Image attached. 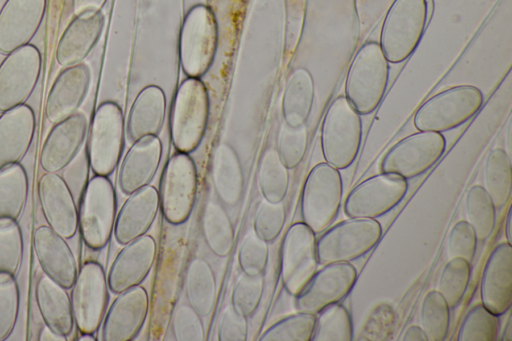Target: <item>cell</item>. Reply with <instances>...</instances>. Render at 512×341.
<instances>
[{"label":"cell","mask_w":512,"mask_h":341,"mask_svg":"<svg viewBox=\"0 0 512 341\" xmlns=\"http://www.w3.org/2000/svg\"><path fill=\"white\" fill-rule=\"evenodd\" d=\"M197 189V170L192 158L181 152L172 155L164 167L158 191L160 209L169 224L180 225L189 219Z\"/></svg>","instance_id":"30bf717a"},{"label":"cell","mask_w":512,"mask_h":341,"mask_svg":"<svg viewBox=\"0 0 512 341\" xmlns=\"http://www.w3.org/2000/svg\"><path fill=\"white\" fill-rule=\"evenodd\" d=\"M166 113V99L161 88L144 87L136 96L128 113L125 129L131 142L157 136Z\"/></svg>","instance_id":"4dcf8cb0"},{"label":"cell","mask_w":512,"mask_h":341,"mask_svg":"<svg viewBox=\"0 0 512 341\" xmlns=\"http://www.w3.org/2000/svg\"><path fill=\"white\" fill-rule=\"evenodd\" d=\"M184 291L187 303L200 316L211 314L216 303L217 282L207 260L194 257L189 261L184 274Z\"/></svg>","instance_id":"d6a6232c"},{"label":"cell","mask_w":512,"mask_h":341,"mask_svg":"<svg viewBox=\"0 0 512 341\" xmlns=\"http://www.w3.org/2000/svg\"><path fill=\"white\" fill-rule=\"evenodd\" d=\"M28 194V175L21 164L0 169V219L17 220L25 209Z\"/></svg>","instance_id":"d590c367"},{"label":"cell","mask_w":512,"mask_h":341,"mask_svg":"<svg viewBox=\"0 0 512 341\" xmlns=\"http://www.w3.org/2000/svg\"><path fill=\"white\" fill-rule=\"evenodd\" d=\"M200 229L208 249L217 257H227L234 243V227L221 202L209 200L203 206Z\"/></svg>","instance_id":"e575fe53"},{"label":"cell","mask_w":512,"mask_h":341,"mask_svg":"<svg viewBox=\"0 0 512 341\" xmlns=\"http://www.w3.org/2000/svg\"><path fill=\"white\" fill-rule=\"evenodd\" d=\"M33 247L43 273L65 289L71 288L79 269L66 239L48 225H40L33 233Z\"/></svg>","instance_id":"cb8c5ba5"},{"label":"cell","mask_w":512,"mask_h":341,"mask_svg":"<svg viewBox=\"0 0 512 341\" xmlns=\"http://www.w3.org/2000/svg\"><path fill=\"white\" fill-rule=\"evenodd\" d=\"M269 258L268 243L254 230H249L238 248V264L243 274L249 276L264 275Z\"/></svg>","instance_id":"c3c4849f"},{"label":"cell","mask_w":512,"mask_h":341,"mask_svg":"<svg viewBox=\"0 0 512 341\" xmlns=\"http://www.w3.org/2000/svg\"><path fill=\"white\" fill-rule=\"evenodd\" d=\"M308 146L306 125L292 127L284 121L279 126L276 151L288 169L296 168L303 160Z\"/></svg>","instance_id":"bcb514c9"},{"label":"cell","mask_w":512,"mask_h":341,"mask_svg":"<svg viewBox=\"0 0 512 341\" xmlns=\"http://www.w3.org/2000/svg\"><path fill=\"white\" fill-rule=\"evenodd\" d=\"M362 140L359 113L344 96L328 107L321 125V150L326 163L336 169L348 168L356 159Z\"/></svg>","instance_id":"7a4b0ae2"},{"label":"cell","mask_w":512,"mask_h":341,"mask_svg":"<svg viewBox=\"0 0 512 341\" xmlns=\"http://www.w3.org/2000/svg\"><path fill=\"white\" fill-rule=\"evenodd\" d=\"M314 100V83L308 70L294 69L287 78L283 97V121L292 127L304 125Z\"/></svg>","instance_id":"836d02e7"},{"label":"cell","mask_w":512,"mask_h":341,"mask_svg":"<svg viewBox=\"0 0 512 341\" xmlns=\"http://www.w3.org/2000/svg\"><path fill=\"white\" fill-rule=\"evenodd\" d=\"M125 123L118 104L101 103L89 125L86 155L95 175L109 176L115 170L124 145Z\"/></svg>","instance_id":"ba28073f"},{"label":"cell","mask_w":512,"mask_h":341,"mask_svg":"<svg viewBox=\"0 0 512 341\" xmlns=\"http://www.w3.org/2000/svg\"><path fill=\"white\" fill-rule=\"evenodd\" d=\"M104 24L101 11L74 16L59 38L57 63L63 67L81 63L99 40Z\"/></svg>","instance_id":"f1b7e54d"},{"label":"cell","mask_w":512,"mask_h":341,"mask_svg":"<svg viewBox=\"0 0 512 341\" xmlns=\"http://www.w3.org/2000/svg\"><path fill=\"white\" fill-rule=\"evenodd\" d=\"M471 274L470 263L463 258H451L445 263L440 273L437 291L449 308L459 304L467 289Z\"/></svg>","instance_id":"b9f144b4"},{"label":"cell","mask_w":512,"mask_h":341,"mask_svg":"<svg viewBox=\"0 0 512 341\" xmlns=\"http://www.w3.org/2000/svg\"><path fill=\"white\" fill-rule=\"evenodd\" d=\"M407 189L406 179L382 172L360 182L349 192L344 212L349 218L375 219L397 206Z\"/></svg>","instance_id":"9a60e30c"},{"label":"cell","mask_w":512,"mask_h":341,"mask_svg":"<svg viewBox=\"0 0 512 341\" xmlns=\"http://www.w3.org/2000/svg\"><path fill=\"white\" fill-rule=\"evenodd\" d=\"M505 220V237L508 243L511 244V207H509Z\"/></svg>","instance_id":"91938a15"},{"label":"cell","mask_w":512,"mask_h":341,"mask_svg":"<svg viewBox=\"0 0 512 341\" xmlns=\"http://www.w3.org/2000/svg\"><path fill=\"white\" fill-rule=\"evenodd\" d=\"M209 99L204 84L194 77L185 79L177 89L170 113V137L181 153L193 152L207 128Z\"/></svg>","instance_id":"3957f363"},{"label":"cell","mask_w":512,"mask_h":341,"mask_svg":"<svg viewBox=\"0 0 512 341\" xmlns=\"http://www.w3.org/2000/svg\"><path fill=\"white\" fill-rule=\"evenodd\" d=\"M315 233L303 222L286 231L280 249L279 273L286 292L296 297L317 271Z\"/></svg>","instance_id":"4fadbf2b"},{"label":"cell","mask_w":512,"mask_h":341,"mask_svg":"<svg viewBox=\"0 0 512 341\" xmlns=\"http://www.w3.org/2000/svg\"><path fill=\"white\" fill-rule=\"evenodd\" d=\"M481 304L497 316L512 303V246L502 242L494 247L483 268L480 281Z\"/></svg>","instance_id":"603a6c76"},{"label":"cell","mask_w":512,"mask_h":341,"mask_svg":"<svg viewBox=\"0 0 512 341\" xmlns=\"http://www.w3.org/2000/svg\"><path fill=\"white\" fill-rule=\"evenodd\" d=\"M37 195L47 225L65 239L74 237L78 230V207L62 176L43 173L37 182Z\"/></svg>","instance_id":"ac0fdd59"},{"label":"cell","mask_w":512,"mask_h":341,"mask_svg":"<svg viewBox=\"0 0 512 341\" xmlns=\"http://www.w3.org/2000/svg\"><path fill=\"white\" fill-rule=\"evenodd\" d=\"M107 276L101 264L86 261L71 286L70 302L80 333H95L101 326L109 300Z\"/></svg>","instance_id":"7c38bea8"},{"label":"cell","mask_w":512,"mask_h":341,"mask_svg":"<svg viewBox=\"0 0 512 341\" xmlns=\"http://www.w3.org/2000/svg\"><path fill=\"white\" fill-rule=\"evenodd\" d=\"M446 148L444 136L439 132L418 131L392 146L384 155L380 169L404 179H411L431 168Z\"/></svg>","instance_id":"5bb4252c"},{"label":"cell","mask_w":512,"mask_h":341,"mask_svg":"<svg viewBox=\"0 0 512 341\" xmlns=\"http://www.w3.org/2000/svg\"><path fill=\"white\" fill-rule=\"evenodd\" d=\"M47 0H6L0 9V53L29 44L45 16Z\"/></svg>","instance_id":"ffe728a7"},{"label":"cell","mask_w":512,"mask_h":341,"mask_svg":"<svg viewBox=\"0 0 512 341\" xmlns=\"http://www.w3.org/2000/svg\"><path fill=\"white\" fill-rule=\"evenodd\" d=\"M382 227L376 219L350 218L328 229L316 240L318 263L350 262L377 245Z\"/></svg>","instance_id":"8fae6325"},{"label":"cell","mask_w":512,"mask_h":341,"mask_svg":"<svg viewBox=\"0 0 512 341\" xmlns=\"http://www.w3.org/2000/svg\"><path fill=\"white\" fill-rule=\"evenodd\" d=\"M156 252V242L148 234L123 245L108 271L109 290L119 294L140 285L154 265Z\"/></svg>","instance_id":"44dd1931"},{"label":"cell","mask_w":512,"mask_h":341,"mask_svg":"<svg viewBox=\"0 0 512 341\" xmlns=\"http://www.w3.org/2000/svg\"><path fill=\"white\" fill-rule=\"evenodd\" d=\"M316 315L297 312L282 318L268 327L259 341H311Z\"/></svg>","instance_id":"7bdbcfd3"},{"label":"cell","mask_w":512,"mask_h":341,"mask_svg":"<svg viewBox=\"0 0 512 341\" xmlns=\"http://www.w3.org/2000/svg\"><path fill=\"white\" fill-rule=\"evenodd\" d=\"M89 162L85 153L77 154L74 159L63 169L62 178L73 193L74 197L81 196L89 174Z\"/></svg>","instance_id":"11a10c76"},{"label":"cell","mask_w":512,"mask_h":341,"mask_svg":"<svg viewBox=\"0 0 512 341\" xmlns=\"http://www.w3.org/2000/svg\"><path fill=\"white\" fill-rule=\"evenodd\" d=\"M24 256V240L17 220L0 219V273L15 276Z\"/></svg>","instance_id":"f6af8a7d"},{"label":"cell","mask_w":512,"mask_h":341,"mask_svg":"<svg viewBox=\"0 0 512 341\" xmlns=\"http://www.w3.org/2000/svg\"><path fill=\"white\" fill-rule=\"evenodd\" d=\"M91 72L87 65L79 63L65 67L51 85L46 98L44 114L56 124L76 113L90 85Z\"/></svg>","instance_id":"d4e9b609"},{"label":"cell","mask_w":512,"mask_h":341,"mask_svg":"<svg viewBox=\"0 0 512 341\" xmlns=\"http://www.w3.org/2000/svg\"><path fill=\"white\" fill-rule=\"evenodd\" d=\"M286 221L283 201L270 202L262 198L253 217L254 232L267 243L273 242L282 232Z\"/></svg>","instance_id":"681fc988"},{"label":"cell","mask_w":512,"mask_h":341,"mask_svg":"<svg viewBox=\"0 0 512 341\" xmlns=\"http://www.w3.org/2000/svg\"><path fill=\"white\" fill-rule=\"evenodd\" d=\"M403 341H427V337L423 332L422 328L417 325L409 326L403 336Z\"/></svg>","instance_id":"6f0895ef"},{"label":"cell","mask_w":512,"mask_h":341,"mask_svg":"<svg viewBox=\"0 0 512 341\" xmlns=\"http://www.w3.org/2000/svg\"><path fill=\"white\" fill-rule=\"evenodd\" d=\"M34 296L45 326L66 338L70 336L75 323L67 289L43 273L35 282Z\"/></svg>","instance_id":"f546056e"},{"label":"cell","mask_w":512,"mask_h":341,"mask_svg":"<svg viewBox=\"0 0 512 341\" xmlns=\"http://www.w3.org/2000/svg\"><path fill=\"white\" fill-rule=\"evenodd\" d=\"M494 204L481 185H473L467 192L464 203V214L473 228L477 240L485 241L491 235L495 225Z\"/></svg>","instance_id":"f35d334b"},{"label":"cell","mask_w":512,"mask_h":341,"mask_svg":"<svg viewBox=\"0 0 512 341\" xmlns=\"http://www.w3.org/2000/svg\"><path fill=\"white\" fill-rule=\"evenodd\" d=\"M202 318L188 303L177 304L171 316V329L175 340L204 341Z\"/></svg>","instance_id":"816d5d0a"},{"label":"cell","mask_w":512,"mask_h":341,"mask_svg":"<svg viewBox=\"0 0 512 341\" xmlns=\"http://www.w3.org/2000/svg\"><path fill=\"white\" fill-rule=\"evenodd\" d=\"M264 291V278L243 274L238 277L231 293V305L246 318L258 309Z\"/></svg>","instance_id":"f907efd6"},{"label":"cell","mask_w":512,"mask_h":341,"mask_svg":"<svg viewBox=\"0 0 512 341\" xmlns=\"http://www.w3.org/2000/svg\"><path fill=\"white\" fill-rule=\"evenodd\" d=\"M107 0H72V12L74 16L98 12Z\"/></svg>","instance_id":"9f6ffc18"},{"label":"cell","mask_w":512,"mask_h":341,"mask_svg":"<svg viewBox=\"0 0 512 341\" xmlns=\"http://www.w3.org/2000/svg\"><path fill=\"white\" fill-rule=\"evenodd\" d=\"M217 336L220 341H246L248 336L247 318L233 306H225L218 318Z\"/></svg>","instance_id":"db71d44e"},{"label":"cell","mask_w":512,"mask_h":341,"mask_svg":"<svg viewBox=\"0 0 512 341\" xmlns=\"http://www.w3.org/2000/svg\"><path fill=\"white\" fill-rule=\"evenodd\" d=\"M87 130L88 119L81 112L54 124L41 148V168L45 172L55 173L63 170L79 153Z\"/></svg>","instance_id":"7402d4cb"},{"label":"cell","mask_w":512,"mask_h":341,"mask_svg":"<svg viewBox=\"0 0 512 341\" xmlns=\"http://www.w3.org/2000/svg\"><path fill=\"white\" fill-rule=\"evenodd\" d=\"M389 64L376 42L365 43L355 54L345 80V97L359 114L372 113L387 89Z\"/></svg>","instance_id":"6da1fadb"},{"label":"cell","mask_w":512,"mask_h":341,"mask_svg":"<svg viewBox=\"0 0 512 341\" xmlns=\"http://www.w3.org/2000/svg\"><path fill=\"white\" fill-rule=\"evenodd\" d=\"M20 310V291L15 276L0 273V341L12 334Z\"/></svg>","instance_id":"7dc6e473"},{"label":"cell","mask_w":512,"mask_h":341,"mask_svg":"<svg viewBox=\"0 0 512 341\" xmlns=\"http://www.w3.org/2000/svg\"><path fill=\"white\" fill-rule=\"evenodd\" d=\"M477 237L473 228L465 220L456 222L447 238L446 253L448 259L463 258L471 264L477 247Z\"/></svg>","instance_id":"f5cc1de1"},{"label":"cell","mask_w":512,"mask_h":341,"mask_svg":"<svg viewBox=\"0 0 512 341\" xmlns=\"http://www.w3.org/2000/svg\"><path fill=\"white\" fill-rule=\"evenodd\" d=\"M288 170L275 148L270 147L264 151L257 172V183L262 198L270 202L284 200L289 187Z\"/></svg>","instance_id":"74e56055"},{"label":"cell","mask_w":512,"mask_h":341,"mask_svg":"<svg viewBox=\"0 0 512 341\" xmlns=\"http://www.w3.org/2000/svg\"><path fill=\"white\" fill-rule=\"evenodd\" d=\"M79 341H95L96 338L93 333H80Z\"/></svg>","instance_id":"94428289"},{"label":"cell","mask_w":512,"mask_h":341,"mask_svg":"<svg viewBox=\"0 0 512 341\" xmlns=\"http://www.w3.org/2000/svg\"><path fill=\"white\" fill-rule=\"evenodd\" d=\"M116 194L107 176L88 180L79 200L78 230L84 244L101 250L111 239L116 219Z\"/></svg>","instance_id":"5b68a950"},{"label":"cell","mask_w":512,"mask_h":341,"mask_svg":"<svg viewBox=\"0 0 512 341\" xmlns=\"http://www.w3.org/2000/svg\"><path fill=\"white\" fill-rule=\"evenodd\" d=\"M449 306L437 290L427 292L420 308V324L427 341H443L449 329Z\"/></svg>","instance_id":"60d3db41"},{"label":"cell","mask_w":512,"mask_h":341,"mask_svg":"<svg viewBox=\"0 0 512 341\" xmlns=\"http://www.w3.org/2000/svg\"><path fill=\"white\" fill-rule=\"evenodd\" d=\"M483 105L481 90L457 85L429 98L415 112L413 124L419 131L444 132L472 118Z\"/></svg>","instance_id":"8992f818"},{"label":"cell","mask_w":512,"mask_h":341,"mask_svg":"<svg viewBox=\"0 0 512 341\" xmlns=\"http://www.w3.org/2000/svg\"><path fill=\"white\" fill-rule=\"evenodd\" d=\"M341 174L326 162L316 164L302 188L300 212L302 222L315 234L323 232L335 219L342 200Z\"/></svg>","instance_id":"52a82bcc"},{"label":"cell","mask_w":512,"mask_h":341,"mask_svg":"<svg viewBox=\"0 0 512 341\" xmlns=\"http://www.w3.org/2000/svg\"><path fill=\"white\" fill-rule=\"evenodd\" d=\"M116 215L113 234L119 245H126L147 234L160 209L158 190L147 185L128 195Z\"/></svg>","instance_id":"484cf974"},{"label":"cell","mask_w":512,"mask_h":341,"mask_svg":"<svg viewBox=\"0 0 512 341\" xmlns=\"http://www.w3.org/2000/svg\"><path fill=\"white\" fill-rule=\"evenodd\" d=\"M162 158V143L157 136L133 142L126 152L118 172V187L125 195L149 185Z\"/></svg>","instance_id":"4316f807"},{"label":"cell","mask_w":512,"mask_h":341,"mask_svg":"<svg viewBox=\"0 0 512 341\" xmlns=\"http://www.w3.org/2000/svg\"><path fill=\"white\" fill-rule=\"evenodd\" d=\"M38 340H41V341H65L66 337L54 332L47 326H44L39 332Z\"/></svg>","instance_id":"680465c9"},{"label":"cell","mask_w":512,"mask_h":341,"mask_svg":"<svg viewBox=\"0 0 512 341\" xmlns=\"http://www.w3.org/2000/svg\"><path fill=\"white\" fill-rule=\"evenodd\" d=\"M427 0H394L380 33V47L388 62L405 61L418 47L428 20Z\"/></svg>","instance_id":"277c9868"},{"label":"cell","mask_w":512,"mask_h":341,"mask_svg":"<svg viewBox=\"0 0 512 341\" xmlns=\"http://www.w3.org/2000/svg\"><path fill=\"white\" fill-rule=\"evenodd\" d=\"M36 131V117L26 104L0 115V169L19 163L27 154Z\"/></svg>","instance_id":"83f0119b"},{"label":"cell","mask_w":512,"mask_h":341,"mask_svg":"<svg viewBox=\"0 0 512 341\" xmlns=\"http://www.w3.org/2000/svg\"><path fill=\"white\" fill-rule=\"evenodd\" d=\"M483 179V188L491 198L495 209L502 208L510 199L512 187L511 161L504 149L494 148L488 153Z\"/></svg>","instance_id":"8d00e7d4"},{"label":"cell","mask_w":512,"mask_h":341,"mask_svg":"<svg viewBox=\"0 0 512 341\" xmlns=\"http://www.w3.org/2000/svg\"><path fill=\"white\" fill-rule=\"evenodd\" d=\"M41 68V54L32 44L6 55L0 64L1 113L25 104L37 85Z\"/></svg>","instance_id":"2e32d148"},{"label":"cell","mask_w":512,"mask_h":341,"mask_svg":"<svg viewBox=\"0 0 512 341\" xmlns=\"http://www.w3.org/2000/svg\"><path fill=\"white\" fill-rule=\"evenodd\" d=\"M218 25L210 8L193 6L184 18L179 38L181 67L189 77L198 78L211 66L217 47Z\"/></svg>","instance_id":"9c48e42d"},{"label":"cell","mask_w":512,"mask_h":341,"mask_svg":"<svg viewBox=\"0 0 512 341\" xmlns=\"http://www.w3.org/2000/svg\"><path fill=\"white\" fill-rule=\"evenodd\" d=\"M352 321L347 309L337 303L328 305L316 314L313 341H351Z\"/></svg>","instance_id":"ab89813d"},{"label":"cell","mask_w":512,"mask_h":341,"mask_svg":"<svg viewBox=\"0 0 512 341\" xmlns=\"http://www.w3.org/2000/svg\"><path fill=\"white\" fill-rule=\"evenodd\" d=\"M357 279V270L349 262L323 265L295 297L299 312L318 314L322 309L345 298Z\"/></svg>","instance_id":"e0dca14e"},{"label":"cell","mask_w":512,"mask_h":341,"mask_svg":"<svg viewBox=\"0 0 512 341\" xmlns=\"http://www.w3.org/2000/svg\"><path fill=\"white\" fill-rule=\"evenodd\" d=\"M210 175L219 201L226 206H235L243 194L244 176L238 155L228 143L220 142L215 146Z\"/></svg>","instance_id":"1f68e13d"},{"label":"cell","mask_w":512,"mask_h":341,"mask_svg":"<svg viewBox=\"0 0 512 341\" xmlns=\"http://www.w3.org/2000/svg\"><path fill=\"white\" fill-rule=\"evenodd\" d=\"M498 331V316L480 303L472 307L463 318L457 340L495 341Z\"/></svg>","instance_id":"ee69618b"},{"label":"cell","mask_w":512,"mask_h":341,"mask_svg":"<svg viewBox=\"0 0 512 341\" xmlns=\"http://www.w3.org/2000/svg\"><path fill=\"white\" fill-rule=\"evenodd\" d=\"M114 299L101 323V340L131 341L142 329L149 310L146 290L138 285Z\"/></svg>","instance_id":"d6986e66"}]
</instances>
